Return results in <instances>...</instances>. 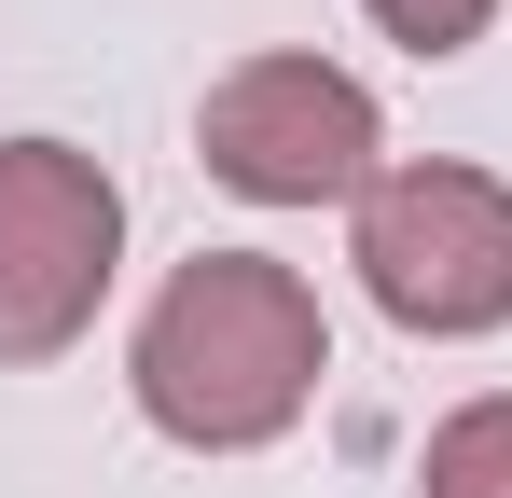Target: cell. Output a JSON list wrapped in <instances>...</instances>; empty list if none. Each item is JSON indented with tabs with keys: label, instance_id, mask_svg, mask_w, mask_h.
<instances>
[{
	"label": "cell",
	"instance_id": "obj_4",
	"mask_svg": "<svg viewBox=\"0 0 512 498\" xmlns=\"http://www.w3.org/2000/svg\"><path fill=\"white\" fill-rule=\"evenodd\" d=\"M125 263V194L70 139H0V360L84 346L97 291Z\"/></svg>",
	"mask_w": 512,
	"mask_h": 498
},
{
	"label": "cell",
	"instance_id": "obj_3",
	"mask_svg": "<svg viewBox=\"0 0 512 498\" xmlns=\"http://www.w3.org/2000/svg\"><path fill=\"white\" fill-rule=\"evenodd\" d=\"M194 153L250 208H333V194H374V97L333 56H236L194 111Z\"/></svg>",
	"mask_w": 512,
	"mask_h": 498
},
{
	"label": "cell",
	"instance_id": "obj_6",
	"mask_svg": "<svg viewBox=\"0 0 512 498\" xmlns=\"http://www.w3.org/2000/svg\"><path fill=\"white\" fill-rule=\"evenodd\" d=\"M388 42H416V56H457V42H485V14L499 0H360Z\"/></svg>",
	"mask_w": 512,
	"mask_h": 498
},
{
	"label": "cell",
	"instance_id": "obj_5",
	"mask_svg": "<svg viewBox=\"0 0 512 498\" xmlns=\"http://www.w3.org/2000/svg\"><path fill=\"white\" fill-rule=\"evenodd\" d=\"M416 485L429 498H512V402H457L443 429H429Z\"/></svg>",
	"mask_w": 512,
	"mask_h": 498
},
{
	"label": "cell",
	"instance_id": "obj_2",
	"mask_svg": "<svg viewBox=\"0 0 512 498\" xmlns=\"http://www.w3.org/2000/svg\"><path fill=\"white\" fill-rule=\"evenodd\" d=\"M346 263H360V291H374L402 332H429V346L499 332V319H512V180L443 166V153L374 166Z\"/></svg>",
	"mask_w": 512,
	"mask_h": 498
},
{
	"label": "cell",
	"instance_id": "obj_1",
	"mask_svg": "<svg viewBox=\"0 0 512 498\" xmlns=\"http://www.w3.org/2000/svg\"><path fill=\"white\" fill-rule=\"evenodd\" d=\"M125 374H139V415H153L167 443L250 457V443H277L291 415L319 402L333 332H319V291H305L277 249H194L167 291H153Z\"/></svg>",
	"mask_w": 512,
	"mask_h": 498
}]
</instances>
